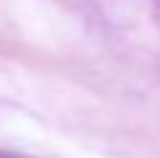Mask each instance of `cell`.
<instances>
[{
  "label": "cell",
  "mask_w": 160,
  "mask_h": 158,
  "mask_svg": "<svg viewBox=\"0 0 160 158\" xmlns=\"http://www.w3.org/2000/svg\"><path fill=\"white\" fill-rule=\"evenodd\" d=\"M0 158H24V155H13V153H5V150H0Z\"/></svg>",
  "instance_id": "obj_1"
},
{
  "label": "cell",
  "mask_w": 160,
  "mask_h": 158,
  "mask_svg": "<svg viewBox=\"0 0 160 158\" xmlns=\"http://www.w3.org/2000/svg\"><path fill=\"white\" fill-rule=\"evenodd\" d=\"M155 5H158V8H160V0H155Z\"/></svg>",
  "instance_id": "obj_2"
}]
</instances>
